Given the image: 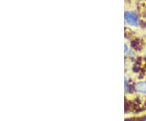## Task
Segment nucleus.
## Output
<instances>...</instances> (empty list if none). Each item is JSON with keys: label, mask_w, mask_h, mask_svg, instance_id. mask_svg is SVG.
I'll use <instances>...</instances> for the list:
<instances>
[{"label": "nucleus", "mask_w": 146, "mask_h": 121, "mask_svg": "<svg viewBox=\"0 0 146 121\" xmlns=\"http://www.w3.org/2000/svg\"><path fill=\"white\" fill-rule=\"evenodd\" d=\"M124 18H125L126 23L132 27H137L139 25V20H138V15L135 11H125L124 13Z\"/></svg>", "instance_id": "1"}, {"label": "nucleus", "mask_w": 146, "mask_h": 121, "mask_svg": "<svg viewBox=\"0 0 146 121\" xmlns=\"http://www.w3.org/2000/svg\"><path fill=\"white\" fill-rule=\"evenodd\" d=\"M135 90L137 92H140V93L146 94V80L145 81H141V82H139V83L135 84Z\"/></svg>", "instance_id": "2"}, {"label": "nucleus", "mask_w": 146, "mask_h": 121, "mask_svg": "<svg viewBox=\"0 0 146 121\" xmlns=\"http://www.w3.org/2000/svg\"><path fill=\"white\" fill-rule=\"evenodd\" d=\"M124 51H125V53H127L128 51V47H127V44L124 45Z\"/></svg>", "instance_id": "3"}]
</instances>
